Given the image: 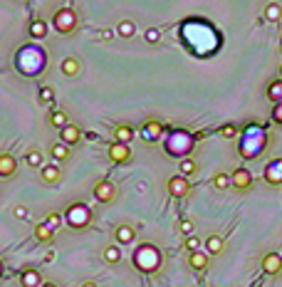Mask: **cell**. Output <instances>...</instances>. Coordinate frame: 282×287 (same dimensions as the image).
<instances>
[{
    "mask_svg": "<svg viewBox=\"0 0 282 287\" xmlns=\"http://www.w3.org/2000/svg\"><path fill=\"white\" fill-rule=\"evenodd\" d=\"M109 158H111L114 163H127V161L131 158L129 144H119V141H114V144L109 146Z\"/></svg>",
    "mask_w": 282,
    "mask_h": 287,
    "instance_id": "obj_7",
    "label": "cell"
},
{
    "mask_svg": "<svg viewBox=\"0 0 282 287\" xmlns=\"http://www.w3.org/2000/svg\"><path fill=\"white\" fill-rule=\"evenodd\" d=\"M20 282H22V287H43V277H40L37 270H22Z\"/></svg>",
    "mask_w": 282,
    "mask_h": 287,
    "instance_id": "obj_14",
    "label": "cell"
},
{
    "mask_svg": "<svg viewBox=\"0 0 282 287\" xmlns=\"http://www.w3.org/2000/svg\"><path fill=\"white\" fill-rule=\"evenodd\" d=\"M52 97H55V92H52L50 87H43V89H40V99H43V102H52Z\"/></svg>",
    "mask_w": 282,
    "mask_h": 287,
    "instance_id": "obj_36",
    "label": "cell"
},
{
    "mask_svg": "<svg viewBox=\"0 0 282 287\" xmlns=\"http://www.w3.org/2000/svg\"><path fill=\"white\" fill-rule=\"evenodd\" d=\"M178 228H181V233H183V235H191V233H193V223H191V221H181V225H178Z\"/></svg>",
    "mask_w": 282,
    "mask_h": 287,
    "instance_id": "obj_38",
    "label": "cell"
},
{
    "mask_svg": "<svg viewBox=\"0 0 282 287\" xmlns=\"http://www.w3.org/2000/svg\"><path fill=\"white\" fill-rule=\"evenodd\" d=\"M213 186L220 188V191H225L228 186H233V181H230L228 174H216V176H213Z\"/></svg>",
    "mask_w": 282,
    "mask_h": 287,
    "instance_id": "obj_28",
    "label": "cell"
},
{
    "mask_svg": "<svg viewBox=\"0 0 282 287\" xmlns=\"http://www.w3.org/2000/svg\"><path fill=\"white\" fill-rule=\"evenodd\" d=\"M82 287H97V285H94V282H85Z\"/></svg>",
    "mask_w": 282,
    "mask_h": 287,
    "instance_id": "obj_39",
    "label": "cell"
},
{
    "mask_svg": "<svg viewBox=\"0 0 282 287\" xmlns=\"http://www.w3.org/2000/svg\"><path fill=\"white\" fill-rule=\"evenodd\" d=\"M188 191H191V183H188L186 176H171L169 178V193L174 198H186Z\"/></svg>",
    "mask_w": 282,
    "mask_h": 287,
    "instance_id": "obj_4",
    "label": "cell"
},
{
    "mask_svg": "<svg viewBox=\"0 0 282 287\" xmlns=\"http://www.w3.org/2000/svg\"><path fill=\"white\" fill-rule=\"evenodd\" d=\"M43 181L45 183H60L62 181V171L57 163H47V166H43Z\"/></svg>",
    "mask_w": 282,
    "mask_h": 287,
    "instance_id": "obj_12",
    "label": "cell"
},
{
    "mask_svg": "<svg viewBox=\"0 0 282 287\" xmlns=\"http://www.w3.org/2000/svg\"><path fill=\"white\" fill-rule=\"evenodd\" d=\"M223 248H225V243H223V238H220V235H211V238L206 240V250H208L211 255H220V253H223Z\"/></svg>",
    "mask_w": 282,
    "mask_h": 287,
    "instance_id": "obj_19",
    "label": "cell"
},
{
    "mask_svg": "<svg viewBox=\"0 0 282 287\" xmlns=\"http://www.w3.org/2000/svg\"><path fill=\"white\" fill-rule=\"evenodd\" d=\"M265 181L270 183V186H280L282 183V158H275V161H270L267 166H265Z\"/></svg>",
    "mask_w": 282,
    "mask_h": 287,
    "instance_id": "obj_6",
    "label": "cell"
},
{
    "mask_svg": "<svg viewBox=\"0 0 282 287\" xmlns=\"http://www.w3.org/2000/svg\"><path fill=\"white\" fill-rule=\"evenodd\" d=\"M134 265L141 272H156L161 267V253H158V248H156V245H151V243L139 245L136 253H134Z\"/></svg>",
    "mask_w": 282,
    "mask_h": 287,
    "instance_id": "obj_1",
    "label": "cell"
},
{
    "mask_svg": "<svg viewBox=\"0 0 282 287\" xmlns=\"http://www.w3.org/2000/svg\"><path fill=\"white\" fill-rule=\"evenodd\" d=\"M235 134H238V129H235L233 124H225V127L220 129V136H225V139H233Z\"/></svg>",
    "mask_w": 282,
    "mask_h": 287,
    "instance_id": "obj_35",
    "label": "cell"
},
{
    "mask_svg": "<svg viewBox=\"0 0 282 287\" xmlns=\"http://www.w3.org/2000/svg\"><path fill=\"white\" fill-rule=\"evenodd\" d=\"M50 121H52V127H57V129H65V127H67V114L57 109V111H52V114H50Z\"/></svg>",
    "mask_w": 282,
    "mask_h": 287,
    "instance_id": "obj_27",
    "label": "cell"
},
{
    "mask_svg": "<svg viewBox=\"0 0 282 287\" xmlns=\"http://www.w3.org/2000/svg\"><path fill=\"white\" fill-rule=\"evenodd\" d=\"M131 139H134V129H131V127H127V124L114 127V141H119V144H129Z\"/></svg>",
    "mask_w": 282,
    "mask_h": 287,
    "instance_id": "obj_16",
    "label": "cell"
},
{
    "mask_svg": "<svg viewBox=\"0 0 282 287\" xmlns=\"http://www.w3.org/2000/svg\"><path fill=\"white\" fill-rule=\"evenodd\" d=\"M265 20H267V22H277V20H282V5H280V3H270V5H265Z\"/></svg>",
    "mask_w": 282,
    "mask_h": 287,
    "instance_id": "obj_21",
    "label": "cell"
},
{
    "mask_svg": "<svg viewBox=\"0 0 282 287\" xmlns=\"http://www.w3.org/2000/svg\"><path fill=\"white\" fill-rule=\"evenodd\" d=\"M35 238H37L40 243H50V240H52V228H47L45 223H37V225H35Z\"/></svg>",
    "mask_w": 282,
    "mask_h": 287,
    "instance_id": "obj_23",
    "label": "cell"
},
{
    "mask_svg": "<svg viewBox=\"0 0 282 287\" xmlns=\"http://www.w3.org/2000/svg\"><path fill=\"white\" fill-rule=\"evenodd\" d=\"M280 74H282V65H280Z\"/></svg>",
    "mask_w": 282,
    "mask_h": 287,
    "instance_id": "obj_42",
    "label": "cell"
},
{
    "mask_svg": "<svg viewBox=\"0 0 282 287\" xmlns=\"http://www.w3.org/2000/svg\"><path fill=\"white\" fill-rule=\"evenodd\" d=\"M272 121H275V124H282V102L275 104V109H272Z\"/></svg>",
    "mask_w": 282,
    "mask_h": 287,
    "instance_id": "obj_33",
    "label": "cell"
},
{
    "mask_svg": "<svg viewBox=\"0 0 282 287\" xmlns=\"http://www.w3.org/2000/svg\"><path fill=\"white\" fill-rule=\"evenodd\" d=\"M52 25H55L57 32L69 35V32L77 27V13H74L72 8H60V10L52 15Z\"/></svg>",
    "mask_w": 282,
    "mask_h": 287,
    "instance_id": "obj_3",
    "label": "cell"
},
{
    "mask_svg": "<svg viewBox=\"0 0 282 287\" xmlns=\"http://www.w3.org/2000/svg\"><path fill=\"white\" fill-rule=\"evenodd\" d=\"M134 238H136V230L131 228V225H116V230H114V240L119 243V245H129V243H134Z\"/></svg>",
    "mask_w": 282,
    "mask_h": 287,
    "instance_id": "obj_10",
    "label": "cell"
},
{
    "mask_svg": "<svg viewBox=\"0 0 282 287\" xmlns=\"http://www.w3.org/2000/svg\"><path fill=\"white\" fill-rule=\"evenodd\" d=\"M161 134H164V124H161V121H149V124L144 127V139L146 141H156Z\"/></svg>",
    "mask_w": 282,
    "mask_h": 287,
    "instance_id": "obj_15",
    "label": "cell"
},
{
    "mask_svg": "<svg viewBox=\"0 0 282 287\" xmlns=\"http://www.w3.org/2000/svg\"><path fill=\"white\" fill-rule=\"evenodd\" d=\"M267 99L270 102H282V79H272L267 85Z\"/></svg>",
    "mask_w": 282,
    "mask_h": 287,
    "instance_id": "obj_18",
    "label": "cell"
},
{
    "mask_svg": "<svg viewBox=\"0 0 282 287\" xmlns=\"http://www.w3.org/2000/svg\"><path fill=\"white\" fill-rule=\"evenodd\" d=\"M25 163H27V166H40V163H43V154H40V151H30L25 156Z\"/></svg>",
    "mask_w": 282,
    "mask_h": 287,
    "instance_id": "obj_30",
    "label": "cell"
},
{
    "mask_svg": "<svg viewBox=\"0 0 282 287\" xmlns=\"http://www.w3.org/2000/svg\"><path fill=\"white\" fill-rule=\"evenodd\" d=\"M45 225H47V228H52V230H55V228H60V225H62V216H60V213H50V216L45 218Z\"/></svg>",
    "mask_w": 282,
    "mask_h": 287,
    "instance_id": "obj_31",
    "label": "cell"
},
{
    "mask_svg": "<svg viewBox=\"0 0 282 287\" xmlns=\"http://www.w3.org/2000/svg\"><path fill=\"white\" fill-rule=\"evenodd\" d=\"M0 272H3V263H0Z\"/></svg>",
    "mask_w": 282,
    "mask_h": 287,
    "instance_id": "obj_41",
    "label": "cell"
},
{
    "mask_svg": "<svg viewBox=\"0 0 282 287\" xmlns=\"http://www.w3.org/2000/svg\"><path fill=\"white\" fill-rule=\"evenodd\" d=\"M79 139H82V132H79V127L77 124H67L65 129H62V144H79Z\"/></svg>",
    "mask_w": 282,
    "mask_h": 287,
    "instance_id": "obj_13",
    "label": "cell"
},
{
    "mask_svg": "<svg viewBox=\"0 0 282 287\" xmlns=\"http://www.w3.org/2000/svg\"><path fill=\"white\" fill-rule=\"evenodd\" d=\"M13 216H15L18 221H25V218H27V208H25V206H18V208L13 211Z\"/></svg>",
    "mask_w": 282,
    "mask_h": 287,
    "instance_id": "obj_37",
    "label": "cell"
},
{
    "mask_svg": "<svg viewBox=\"0 0 282 287\" xmlns=\"http://www.w3.org/2000/svg\"><path fill=\"white\" fill-rule=\"evenodd\" d=\"M104 260H107L109 265L119 263V260H122V250H119V248H116V245H109V248L104 250Z\"/></svg>",
    "mask_w": 282,
    "mask_h": 287,
    "instance_id": "obj_25",
    "label": "cell"
},
{
    "mask_svg": "<svg viewBox=\"0 0 282 287\" xmlns=\"http://www.w3.org/2000/svg\"><path fill=\"white\" fill-rule=\"evenodd\" d=\"M280 270H282V258L277 253H267L262 258V272L272 277V275H280Z\"/></svg>",
    "mask_w": 282,
    "mask_h": 287,
    "instance_id": "obj_8",
    "label": "cell"
},
{
    "mask_svg": "<svg viewBox=\"0 0 282 287\" xmlns=\"http://www.w3.org/2000/svg\"><path fill=\"white\" fill-rule=\"evenodd\" d=\"M50 154H52L55 161H65V158L69 156V149H67V144H55V146L50 149Z\"/></svg>",
    "mask_w": 282,
    "mask_h": 287,
    "instance_id": "obj_26",
    "label": "cell"
},
{
    "mask_svg": "<svg viewBox=\"0 0 282 287\" xmlns=\"http://www.w3.org/2000/svg\"><path fill=\"white\" fill-rule=\"evenodd\" d=\"M94 198H97L99 203H111V200L116 198V186H114L111 181H99V183L94 186Z\"/></svg>",
    "mask_w": 282,
    "mask_h": 287,
    "instance_id": "obj_5",
    "label": "cell"
},
{
    "mask_svg": "<svg viewBox=\"0 0 282 287\" xmlns=\"http://www.w3.org/2000/svg\"><path fill=\"white\" fill-rule=\"evenodd\" d=\"M116 32H119V37H134V32H136V25L131 22V20H122V22H119L116 25Z\"/></svg>",
    "mask_w": 282,
    "mask_h": 287,
    "instance_id": "obj_22",
    "label": "cell"
},
{
    "mask_svg": "<svg viewBox=\"0 0 282 287\" xmlns=\"http://www.w3.org/2000/svg\"><path fill=\"white\" fill-rule=\"evenodd\" d=\"M67 221H69V225H72L74 230H82V228L89 225L92 213H89V208L85 206V203H74V206L67 208Z\"/></svg>",
    "mask_w": 282,
    "mask_h": 287,
    "instance_id": "obj_2",
    "label": "cell"
},
{
    "mask_svg": "<svg viewBox=\"0 0 282 287\" xmlns=\"http://www.w3.org/2000/svg\"><path fill=\"white\" fill-rule=\"evenodd\" d=\"M230 181H233V186H235L238 191H245V188H250L253 176H250V171H248V169H235V171H233V176H230Z\"/></svg>",
    "mask_w": 282,
    "mask_h": 287,
    "instance_id": "obj_9",
    "label": "cell"
},
{
    "mask_svg": "<svg viewBox=\"0 0 282 287\" xmlns=\"http://www.w3.org/2000/svg\"><path fill=\"white\" fill-rule=\"evenodd\" d=\"M280 52H282V47H280Z\"/></svg>",
    "mask_w": 282,
    "mask_h": 287,
    "instance_id": "obj_43",
    "label": "cell"
},
{
    "mask_svg": "<svg viewBox=\"0 0 282 287\" xmlns=\"http://www.w3.org/2000/svg\"><path fill=\"white\" fill-rule=\"evenodd\" d=\"M195 169H198V166H195V161H191V158H183V161H181V176H186V178H188V176H193V174H195Z\"/></svg>",
    "mask_w": 282,
    "mask_h": 287,
    "instance_id": "obj_29",
    "label": "cell"
},
{
    "mask_svg": "<svg viewBox=\"0 0 282 287\" xmlns=\"http://www.w3.org/2000/svg\"><path fill=\"white\" fill-rule=\"evenodd\" d=\"M15 169H18L15 158H13L10 154H0V176L8 178V176H13V174H15Z\"/></svg>",
    "mask_w": 282,
    "mask_h": 287,
    "instance_id": "obj_11",
    "label": "cell"
},
{
    "mask_svg": "<svg viewBox=\"0 0 282 287\" xmlns=\"http://www.w3.org/2000/svg\"><path fill=\"white\" fill-rule=\"evenodd\" d=\"M144 37H146V43H151V45H156L158 40H161V32L156 30V27H149L146 32H144Z\"/></svg>",
    "mask_w": 282,
    "mask_h": 287,
    "instance_id": "obj_32",
    "label": "cell"
},
{
    "mask_svg": "<svg viewBox=\"0 0 282 287\" xmlns=\"http://www.w3.org/2000/svg\"><path fill=\"white\" fill-rule=\"evenodd\" d=\"M186 248H188L191 253H195V250L200 248V240H198V238H193V235H188V240H186Z\"/></svg>",
    "mask_w": 282,
    "mask_h": 287,
    "instance_id": "obj_34",
    "label": "cell"
},
{
    "mask_svg": "<svg viewBox=\"0 0 282 287\" xmlns=\"http://www.w3.org/2000/svg\"><path fill=\"white\" fill-rule=\"evenodd\" d=\"M79 69H82V67H79V60L77 57H65L62 60V74L65 77H77Z\"/></svg>",
    "mask_w": 282,
    "mask_h": 287,
    "instance_id": "obj_17",
    "label": "cell"
},
{
    "mask_svg": "<svg viewBox=\"0 0 282 287\" xmlns=\"http://www.w3.org/2000/svg\"><path fill=\"white\" fill-rule=\"evenodd\" d=\"M30 35H32V37H37V40H43V37L47 35V22L35 20V22L30 25Z\"/></svg>",
    "mask_w": 282,
    "mask_h": 287,
    "instance_id": "obj_24",
    "label": "cell"
},
{
    "mask_svg": "<svg viewBox=\"0 0 282 287\" xmlns=\"http://www.w3.org/2000/svg\"><path fill=\"white\" fill-rule=\"evenodd\" d=\"M188 263H191L193 270H206V267H208V255L200 253V250H195V253H191Z\"/></svg>",
    "mask_w": 282,
    "mask_h": 287,
    "instance_id": "obj_20",
    "label": "cell"
},
{
    "mask_svg": "<svg viewBox=\"0 0 282 287\" xmlns=\"http://www.w3.org/2000/svg\"><path fill=\"white\" fill-rule=\"evenodd\" d=\"M43 287H57V285H52V282H45V285H43Z\"/></svg>",
    "mask_w": 282,
    "mask_h": 287,
    "instance_id": "obj_40",
    "label": "cell"
}]
</instances>
